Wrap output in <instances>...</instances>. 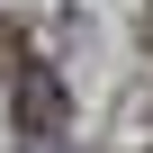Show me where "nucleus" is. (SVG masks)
Masks as SVG:
<instances>
[{"instance_id": "obj_2", "label": "nucleus", "mask_w": 153, "mask_h": 153, "mask_svg": "<svg viewBox=\"0 0 153 153\" xmlns=\"http://www.w3.org/2000/svg\"><path fill=\"white\" fill-rule=\"evenodd\" d=\"M9 63H18V36H9V27H0V72H9Z\"/></svg>"}, {"instance_id": "obj_3", "label": "nucleus", "mask_w": 153, "mask_h": 153, "mask_svg": "<svg viewBox=\"0 0 153 153\" xmlns=\"http://www.w3.org/2000/svg\"><path fill=\"white\" fill-rule=\"evenodd\" d=\"M144 36H153V27H144Z\"/></svg>"}, {"instance_id": "obj_1", "label": "nucleus", "mask_w": 153, "mask_h": 153, "mask_svg": "<svg viewBox=\"0 0 153 153\" xmlns=\"http://www.w3.org/2000/svg\"><path fill=\"white\" fill-rule=\"evenodd\" d=\"M9 117H18V144L27 153H54L63 126H72V99L45 63H9Z\"/></svg>"}]
</instances>
